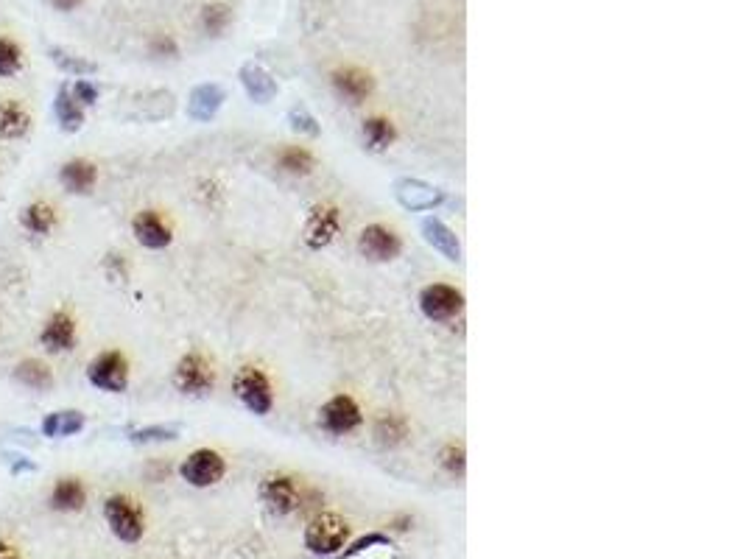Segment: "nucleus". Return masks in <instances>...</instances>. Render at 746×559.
Instances as JSON below:
<instances>
[{
  "label": "nucleus",
  "instance_id": "f257e3e1",
  "mask_svg": "<svg viewBox=\"0 0 746 559\" xmlns=\"http://www.w3.org/2000/svg\"><path fill=\"white\" fill-rule=\"evenodd\" d=\"M232 389H235V397L244 403L246 409L252 411V414H258V417H266L274 409L272 378L263 372V367L246 364V367L238 369Z\"/></svg>",
  "mask_w": 746,
  "mask_h": 559
},
{
  "label": "nucleus",
  "instance_id": "f03ea898",
  "mask_svg": "<svg viewBox=\"0 0 746 559\" xmlns=\"http://www.w3.org/2000/svg\"><path fill=\"white\" fill-rule=\"evenodd\" d=\"M347 540H350V523L339 518L336 512L316 515L305 529V548L313 551V554H322V557H330V554L341 551L347 546Z\"/></svg>",
  "mask_w": 746,
  "mask_h": 559
},
{
  "label": "nucleus",
  "instance_id": "7ed1b4c3",
  "mask_svg": "<svg viewBox=\"0 0 746 559\" xmlns=\"http://www.w3.org/2000/svg\"><path fill=\"white\" fill-rule=\"evenodd\" d=\"M104 518L121 543L132 546V543H140L146 534V518L129 495H109L104 504Z\"/></svg>",
  "mask_w": 746,
  "mask_h": 559
},
{
  "label": "nucleus",
  "instance_id": "20e7f679",
  "mask_svg": "<svg viewBox=\"0 0 746 559\" xmlns=\"http://www.w3.org/2000/svg\"><path fill=\"white\" fill-rule=\"evenodd\" d=\"M174 383H177V389L182 395H210L213 386H216V369H213L207 355L199 353V350H193V353L179 358L177 369H174Z\"/></svg>",
  "mask_w": 746,
  "mask_h": 559
},
{
  "label": "nucleus",
  "instance_id": "39448f33",
  "mask_svg": "<svg viewBox=\"0 0 746 559\" xmlns=\"http://www.w3.org/2000/svg\"><path fill=\"white\" fill-rule=\"evenodd\" d=\"M87 378L95 389L109 392V395H121L129 389V361L121 350H107L90 361Z\"/></svg>",
  "mask_w": 746,
  "mask_h": 559
},
{
  "label": "nucleus",
  "instance_id": "423d86ee",
  "mask_svg": "<svg viewBox=\"0 0 746 559\" xmlns=\"http://www.w3.org/2000/svg\"><path fill=\"white\" fill-rule=\"evenodd\" d=\"M420 311L431 322H450L464 311V294L448 283H431L420 291Z\"/></svg>",
  "mask_w": 746,
  "mask_h": 559
},
{
  "label": "nucleus",
  "instance_id": "0eeeda50",
  "mask_svg": "<svg viewBox=\"0 0 746 559\" xmlns=\"http://www.w3.org/2000/svg\"><path fill=\"white\" fill-rule=\"evenodd\" d=\"M179 473H182V478L188 481L190 487L204 490V487H213V484H218V481L224 478V473H227V462H224V456H221L218 450L199 448L193 450L188 459L182 462Z\"/></svg>",
  "mask_w": 746,
  "mask_h": 559
},
{
  "label": "nucleus",
  "instance_id": "6e6552de",
  "mask_svg": "<svg viewBox=\"0 0 746 559\" xmlns=\"http://www.w3.org/2000/svg\"><path fill=\"white\" fill-rule=\"evenodd\" d=\"M364 423V414H361V406L355 403V397L350 395H336L327 400L325 406L319 409V425L336 434V437H347L358 431Z\"/></svg>",
  "mask_w": 746,
  "mask_h": 559
},
{
  "label": "nucleus",
  "instance_id": "1a4fd4ad",
  "mask_svg": "<svg viewBox=\"0 0 746 559\" xmlns=\"http://www.w3.org/2000/svg\"><path fill=\"white\" fill-rule=\"evenodd\" d=\"M358 252L369 260L386 263V260H394L403 252V238H400V232L394 230V227L369 224L367 230L358 235Z\"/></svg>",
  "mask_w": 746,
  "mask_h": 559
},
{
  "label": "nucleus",
  "instance_id": "9d476101",
  "mask_svg": "<svg viewBox=\"0 0 746 559\" xmlns=\"http://www.w3.org/2000/svg\"><path fill=\"white\" fill-rule=\"evenodd\" d=\"M132 232H135L137 244L146 246V249H165L174 241V230L171 224L157 213V210H140L132 221Z\"/></svg>",
  "mask_w": 746,
  "mask_h": 559
},
{
  "label": "nucleus",
  "instance_id": "9b49d317",
  "mask_svg": "<svg viewBox=\"0 0 746 559\" xmlns=\"http://www.w3.org/2000/svg\"><path fill=\"white\" fill-rule=\"evenodd\" d=\"M330 79H333V87L339 90V96H344L350 104H361V101H367L372 96V90H375V79H372V73L364 68H358V65H341L330 73Z\"/></svg>",
  "mask_w": 746,
  "mask_h": 559
},
{
  "label": "nucleus",
  "instance_id": "f8f14e48",
  "mask_svg": "<svg viewBox=\"0 0 746 559\" xmlns=\"http://www.w3.org/2000/svg\"><path fill=\"white\" fill-rule=\"evenodd\" d=\"M341 230V216L336 205H316L311 210V219L305 224V244L311 249L327 246Z\"/></svg>",
  "mask_w": 746,
  "mask_h": 559
},
{
  "label": "nucleus",
  "instance_id": "ddd939ff",
  "mask_svg": "<svg viewBox=\"0 0 746 559\" xmlns=\"http://www.w3.org/2000/svg\"><path fill=\"white\" fill-rule=\"evenodd\" d=\"M394 196L408 210H434L445 202V193L428 182H422V179H397Z\"/></svg>",
  "mask_w": 746,
  "mask_h": 559
},
{
  "label": "nucleus",
  "instance_id": "4468645a",
  "mask_svg": "<svg viewBox=\"0 0 746 559\" xmlns=\"http://www.w3.org/2000/svg\"><path fill=\"white\" fill-rule=\"evenodd\" d=\"M40 341L45 350L51 353H68L76 347L79 341V330H76V319L68 311H56L51 319L45 322V328L40 333Z\"/></svg>",
  "mask_w": 746,
  "mask_h": 559
},
{
  "label": "nucleus",
  "instance_id": "2eb2a0df",
  "mask_svg": "<svg viewBox=\"0 0 746 559\" xmlns=\"http://www.w3.org/2000/svg\"><path fill=\"white\" fill-rule=\"evenodd\" d=\"M263 498L272 506L277 515H294L302 509V492L297 481L288 476H272L263 487Z\"/></svg>",
  "mask_w": 746,
  "mask_h": 559
},
{
  "label": "nucleus",
  "instance_id": "dca6fc26",
  "mask_svg": "<svg viewBox=\"0 0 746 559\" xmlns=\"http://www.w3.org/2000/svg\"><path fill=\"white\" fill-rule=\"evenodd\" d=\"M224 101H227V93H224L221 84H199V87H193V93L188 98V115L193 121H213L218 110L224 107Z\"/></svg>",
  "mask_w": 746,
  "mask_h": 559
},
{
  "label": "nucleus",
  "instance_id": "f3484780",
  "mask_svg": "<svg viewBox=\"0 0 746 559\" xmlns=\"http://www.w3.org/2000/svg\"><path fill=\"white\" fill-rule=\"evenodd\" d=\"M59 182L73 196H87L95 188V182H98V168L90 160L76 157V160H68V163L59 168Z\"/></svg>",
  "mask_w": 746,
  "mask_h": 559
},
{
  "label": "nucleus",
  "instance_id": "a211bd4d",
  "mask_svg": "<svg viewBox=\"0 0 746 559\" xmlns=\"http://www.w3.org/2000/svg\"><path fill=\"white\" fill-rule=\"evenodd\" d=\"M422 235H425V241L434 246L436 252H442L448 260H453V263H459V260H462V244H459V235L450 230L445 221L428 216V219L422 221Z\"/></svg>",
  "mask_w": 746,
  "mask_h": 559
},
{
  "label": "nucleus",
  "instance_id": "6ab92c4d",
  "mask_svg": "<svg viewBox=\"0 0 746 559\" xmlns=\"http://www.w3.org/2000/svg\"><path fill=\"white\" fill-rule=\"evenodd\" d=\"M241 84H244L246 96L258 104H269L274 96H277V82L269 70L258 65V62H246L241 68Z\"/></svg>",
  "mask_w": 746,
  "mask_h": 559
},
{
  "label": "nucleus",
  "instance_id": "aec40b11",
  "mask_svg": "<svg viewBox=\"0 0 746 559\" xmlns=\"http://www.w3.org/2000/svg\"><path fill=\"white\" fill-rule=\"evenodd\" d=\"M87 504V487L82 478L62 476L56 478L54 490H51V506L56 512H79Z\"/></svg>",
  "mask_w": 746,
  "mask_h": 559
},
{
  "label": "nucleus",
  "instance_id": "412c9836",
  "mask_svg": "<svg viewBox=\"0 0 746 559\" xmlns=\"http://www.w3.org/2000/svg\"><path fill=\"white\" fill-rule=\"evenodd\" d=\"M84 425H87V417H84L79 409H62V411H51L45 420H42L40 431L42 437L48 439H65V437H76L82 434Z\"/></svg>",
  "mask_w": 746,
  "mask_h": 559
},
{
  "label": "nucleus",
  "instance_id": "4be33fe9",
  "mask_svg": "<svg viewBox=\"0 0 746 559\" xmlns=\"http://www.w3.org/2000/svg\"><path fill=\"white\" fill-rule=\"evenodd\" d=\"M28 129H31V115L26 107L14 98L0 101V140H20L28 135Z\"/></svg>",
  "mask_w": 746,
  "mask_h": 559
},
{
  "label": "nucleus",
  "instance_id": "5701e85b",
  "mask_svg": "<svg viewBox=\"0 0 746 559\" xmlns=\"http://www.w3.org/2000/svg\"><path fill=\"white\" fill-rule=\"evenodd\" d=\"M14 381L23 383L26 389H34V392H48V389H54V369L40 358H26L14 367Z\"/></svg>",
  "mask_w": 746,
  "mask_h": 559
},
{
  "label": "nucleus",
  "instance_id": "b1692460",
  "mask_svg": "<svg viewBox=\"0 0 746 559\" xmlns=\"http://www.w3.org/2000/svg\"><path fill=\"white\" fill-rule=\"evenodd\" d=\"M411 434V425L403 414H397V411H383L378 420H375V439H378L380 445H386V448H397V445H403Z\"/></svg>",
  "mask_w": 746,
  "mask_h": 559
},
{
  "label": "nucleus",
  "instance_id": "393cba45",
  "mask_svg": "<svg viewBox=\"0 0 746 559\" xmlns=\"http://www.w3.org/2000/svg\"><path fill=\"white\" fill-rule=\"evenodd\" d=\"M54 112H56V121L59 126L65 129V132H79L84 126V107L73 98L68 87H59V93H56L54 101Z\"/></svg>",
  "mask_w": 746,
  "mask_h": 559
},
{
  "label": "nucleus",
  "instance_id": "a878e982",
  "mask_svg": "<svg viewBox=\"0 0 746 559\" xmlns=\"http://www.w3.org/2000/svg\"><path fill=\"white\" fill-rule=\"evenodd\" d=\"M20 221H23V230L37 235V238H45L56 227V207L48 205V202H31L23 210V219Z\"/></svg>",
  "mask_w": 746,
  "mask_h": 559
},
{
  "label": "nucleus",
  "instance_id": "bb28decb",
  "mask_svg": "<svg viewBox=\"0 0 746 559\" xmlns=\"http://www.w3.org/2000/svg\"><path fill=\"white\" fill-rule=\"evenodd\" d=\"M364 140L372 151H386L397 140V129L386 115H372L364 121Z\"/></svg>",
  "mask_w": 746,
  "mask_h": 559
},
{
  "label": "nucleus",
  "instance_id": "cd10ccee",
  "mask_svg": "<svg viewBox=\"0 0 746 559\" xmlns=\"http://www.w3.org/2000/svg\"><path fill=\"white\" fill-rule=\"evenodd\" d=\"M277 163L283 171L294 174V177H308L313 168H316V157L305 146H285L277 154Z\"/></svg>",
  "mask_w": 746,
  "mask_h": 559
},
{
  "label": "nucleus",
  "instance_id": "c85d7f7f",
  "mask_svg": "<svg viewBox=\"0 0 746 559\" xmlns=\"http://www.w3.org/2000/svg\"><path fill=\"white\" fill-rule=\"evenodd\" d=\"M23 68V51L20 45L9 37H0V79L6 76H14Z\"/></svg>",
  "mask_w": 746,
  "mask_h": 559
},
{
  "label": "nucleus",
  "instance_id": "c756f323",
  "mask_svg": "<svg viewBox=\"0 0 746 559\" xmlns=\"http://www.w3.org/2000/svg\"><path fill=\"white\" fill-rule=\"evenodd\" d=\"M232 14L224 3H213V6H204L202 9V28L210 34V37H218L224 28L230 26Z\"/></svg>",
  "mask_w": 746,
  "mask_h": 559
},
{
  "label": "nucleus",
  "instance_id": "7c9ffc66",
  "mask_svg": "<svg viewBox=\"0 0 746 559\" xmlns=\"http://www.w3.org/2000/svg\"><path fill=\"white\" fill-rule=\"evenodd\" d=\"M51 56H54V62L59 65V70H65L70 76H90L95 73L93 62H87L82 56L68 54V51H62V48H51Z\"/></svg>",
  "mask_w": 746,
  "mask_h": 559
},
{
  "label": "nucleus",
  "instance_id": "2f4dec72",
  "mask_svg": "<svg viewBox=\"0 0 746 559\" xmlns=\"http://www.w3.org/2000/svg\"><path fill=\"white\" fill-rule=\"evenodd\" d=\"M179 428L177 425H146V428H137L132 431V442L137 445H146V442H168V439H177Z\"/></svg>",
  "mask_w": 746,
  "mask_h": 559
},
{
  "label": "nucleus",
  "instance_id": "473e14b6",
  "mask_svg": "<svg viewBox=\"0 0 746 559\" xmlns=\"http://www.w3.org/2000/svg\"><path fill=\"white\" fill-rule=\"evenodd\" d=\"M439 459H442V467L448 470L450 476H462L464 473V448L462 445H456V442H450V445H445L442 448V453H439Z\"/></svg>",
  "mask_w": 746,
  "mask_h": 559
},
{
  "label": "nucleus",
  "instance_id": "72a5a7b5",
  "mask_svg": "<svg viewBox=\"0 0 746 559\" xmlns=\"http://www.w3.org/2000/svg\"><path fill=\"white\" fill-rule=\"evenodd\" d=\"M288 121H291V129L294 132H305V135H319V126H316V118L305 107H294L288 112Z\"/></svg>",
  "mask_w": 746,
  "mask_h": 559
},
{
  "label": "nucleus",
  "instance_id": "f704fd0d",
  "mask_svg": "<svg viewBox=\"0 0 746 559\" xmlns=\"http://www.w3.org/2000/svg\"><path fill=\"white\" fill-rule=\"evenodd\" d=\"M70 93L73 98L82 104V107H93L95 101H98V87L93 82H87V79H79V82L70 87Z\"/></svg>",
  "mask_w": 746,
  "mask_h": 559
},
{
  "label": "nucleus",
  "instance_id": "c9c22d12",
  "mask_svg": "<svg viewBox=\"0 0 746 559\" xmlns=\"http://www.w3.org/2000/svg\"><path fill=\"white\" fill-rule=\"evenodd\" d=\"M151 54L177 56V42L171 40V37H157V40L151 42Z\"/></svg>",
  "mask_w": 746,
  "mask_h": 559
},
{
  "label": "nucleus",
  "instance_id": "e433bc0d",
  "mask_svg": "<svg viewBox=\"0 0 746 559\" xmlns=\"http://www.w3.org/2000/svg\"><path fill=\"white\" fill-rule=\"evenodd\" d=\"M84 0H51V6L59 9V12H73V9H79Z\"/></svg>",
  "mask_w": 746,
  "mask_h": 559
},
{
  "label": "nucleus",
  "instance_id": "4c0bfd02",
  "mask_svg": "<svg viewBox=\"0 0 746 559\" xmlns=\"http://www.w3.org/2000/svg\"><path fill=\"white\" fill-rule=\"evenodd\" d=\"M0 559H23V557H20V551H17L12 543L0 540Z\"/></svg>",
  "mask_w": 746,
  "mask_h": 559
}]
</instances>
